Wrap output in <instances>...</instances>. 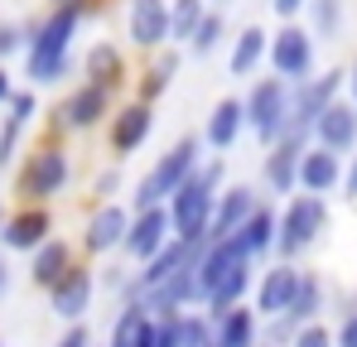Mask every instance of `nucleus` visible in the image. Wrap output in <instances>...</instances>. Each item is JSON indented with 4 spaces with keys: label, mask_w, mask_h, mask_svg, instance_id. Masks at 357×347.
<instances>
[{
    "label": "nucleus",
    "mask_w": 357,
    "mask_h": 347,
    "mask_svg": "<svg viewBox=\"0 0 357 347\" xmlns=\"http://www.w3.org/2000/svg\"><path fill=\"white\" fill-rule=\"evenodd\" d=\"M213 343L218 347H256L261 343V314H256V304L251 309L232 304L227 314H218L213 318Z\"/></svg>",
    "instance_id": "25"
},
{
    "label": "nucleus",
    "mask_w": 357,
    "mask_h": 347,
    "mask_svg": "<svg viewBox=\"0 0 357 347\" xmlns=\"http://www.w3.org/2000/svg\"><path fill=\"white\" fill-rule=\"evenodd\" d=\"M343 198L357 203V155H348V169H343Z\"/></svg>",
    "instance_id": "41"
},
{
    "label": "nucleus",
    "mask_w": 357,
    "mask_h": 347,
    "mask_svg": "<svg viewBox=\"0 0 357 347\" xmlns=\"http://www.w3.org/2000/svg\"><path fill=\"white\" fill-rule=\"evenodd\" d=\"M155 333H160V323L150 318V309L140 299H121V314L112 318L107 347H155Z\"/></svg>",
    "instance_id": "24"
},
{
    "label": "nucleus",
    "mask_w": 357,
    "mask_h": 347,
    "mask_svg": "<svg viewBox=\"0 0 357 347\" xmlns=\"http://www.w3.org/2000/svg\"><path fill=\"white\" fill-rule=\"evenodd\" d=\"M97 299V270L87 261H77L59 285L49 289V314L63 318V323H87V309Z\"/></svg>",
    "instance_id": "14"
},
{
    "label": "nucleus",
    "mask_w": 357,
    "mask_h": 347,
    "mask_svg": "<svg viewBox=\"0 0 357 347\" xmlns=\"http://www.w3.org/2000/svg\"><path fill=\"white\" fill-rule=\"evenodd\" d=\"M338 97H348V68H324L290 87V130H304L314 140V121L328 111Z\"/></svg>",
    "instance_id": "7"
},
{
    "label": "nucleus",
    "mask_w": 357,
    "mask_h": 347,
    "mask_svg": "<svg viewBox=\"0 0 357 347\" xmlns=\"http://www.w3.org/2000/svg\"><path fill=\"white\" fill-rule=\"evenodd\" d=\"M208 10H213L208 0H169V24H174V44L178 49H188V39L198 34V24H203Z\"/></svg>",
    "instance_id": "29"
},
{
    "label": "nucleus",
    "mask_w": 357,
    "mask_h": 347,
    "mask_svg": "<svg viewBox=\"0 0 357 347\" xmlns=\"http://www.w3.org/2000/svg\"><path fill=\"white\" fill-rule=\"evenodd\" d=\"M222 39H227V10H218V5H213V10L203 15L198 34L188 39V54H193V58H208V54H218V49H222Z\"/></svg>",
    "instance_id": "30"
},
{
    "label": "nucleus",
    "mask_w": 357,
    "mask_h": 347,
    "mask_svg": "<svg viewBox=\"0 0 357 347\" xmlns=\"http://www.w3.org/2000/svg\"><path fill=\"white\" fill-rule=\"evenodd\" d=\"M319 314H324V280H319L314 270H304L299 294H295V304H290V318L304 328V323H319Z\"/></svg>",
    "instance_id": "31"
},
{
    "label": "nucleus",
    "mask_w": 357,
    "mask_h": 347,
    "mask_svg": "<svg viewBox=\"0 0 357 347\" xmlns=\"http://www.w3.org/2000/svg\"><path fill=\"white\" fill-rule=\"evenodd\" d=\"M348 97L357 102V58H353V68H348Z\"/></svg>",
    "instance_id": "43"
},
{
    "label": "nucleus",
    "mask_w": 357,
    "mask_h": 347,
    "mask_svg": "<svg viewBox=\"0 0 357 347\" xmlns=\"http://www.w3.org/2000/svg\"><path fill=\"white\" fill-rule=\"evenodd\" d=\"M261 203H266V198H261L251 183H227V188L218 193V213H213V231H208V236H213V241H218V236H237L241 222H246Z\"/></svg>",
    "instance_id": "23"
},
{
    "label": "nucleus",
    "mask_w": 357,
    "mask_h": 347,
    "mask_svg": "<svg viewBox=\"0 0 357 347\" xmlns=\"http://www.w3.org/2000/svg\"><path fill=\"white\" fill-rule=\"evenodd\" d=\"M5 217H10V213H5V203H0V236H5Z\"/></svg>",
    "instance_id": "44"
},
{
    "label": "nucleus",
    "mask_w": 357,
    "mask_h": 347,
    "mask_svg": "<svg viewBox=\"0 0 357 347\" xmlns=\"http://www.w3.org/2000/svg\"><path fill=\"white\" fill-rule=\"evenodd\" d=\"M309 29H314V39L324 44V39H338L343 34V20H348V5L343 0H309Z\"/></svg>",
    "instance_id": "28"
},
{
    "label": "nucleus",
    "mask_w": 357,
    "mask_h": 347,
    "mask_svg": "<svg viewBox=\"0 0 357 347\" xmlns=\"http://www.w3.org/2000/svg\"><path fill=\"white\" fill-rule=\"evenodd\" d=\"M54 347H92V328H87V323H68Z\"/></svg>",
    "instance_id": "38"
},
{
    "label": "nucleus",
    "mask_w": 357,
    "mask_h": 347,
    "mask_svg": "<svg viewBox=\"0 0 357 347\" xmlns=\"http://www.w3.org/2000/svg\"><path fill=\"white\" fill-rule=\"evenodd\" d=\"M49 5H77V0H49Z\"/></svg>",
    "instance_id": "46"
},
{
    "label": "nucleus",
    "mask_w": 357,
    "mask_h": 347,
    "mask_svg": "<svg viewBox=\"0 0 357 347\" xmlns=\"http://www.w3.org/2000/svg\"><path fill=\"white\" fill-rule=\"evenodd\" d=\"M10 285H15V270H10V261H5V256H0V299H5V294H10Z\"/></svg>",
    "instance_id": "42"
},
{
    "label": "nucleus",
    "mask_w": 357,
    "mask_h": 347,
    "mask_svg": "<svg viewBox=\"0 0 357 347\" xmlns=\"http://www.w3.org/2000/svg\"><path fill=\"white\" fill-rule=\"evenodd\" d=\"M116 188H121V169H102L92 178V198L97 203H116Z\"/></svg>",
    "instance_id": "36"
},
{
    "label": "nucleus",
    "mask_w": 357,
    "mask_h": 347,
    "mask_svg": "<svg viewBox=\"0 0 357 347\" xmlns=\"http://www.w3.org/2000/svg\"><path fill=\"white\" fill-rule=\"evenodd\" d=\"M68 183H73V155H68V145L63 140H39L24 155L20 174H15V198L20 203H54V198L68 193Z\"/></svg>",
    "instance_id": "4"
},
{
    "label": "nucleus",
    "mask_w": 357,
    "mask_h": 347,
    "mask_svg": "<svg viewBox=\"0 0 357 347\" xmlns=\"http://www.w3.org/2000/svg\"><path fill=\"white\" fill-rule=\"evenodd\" d=\"M92 15V0H77V5H49L39 20H29V44H24V82L29 87H59L63 77L73 72V44L82 34Z\"/></svg>",
    "instance_id": "1"
},
{
    "label": "nucleus",
    "mask_w": 357,
    "mask_h": 347,
    "mask_svg": "<svg viewBox=\"0 0 357 347\" xmlns=\"http://www.w3.org/2000/svg\"><path fill=\"white\" fill-rule=\"evenodd\" d=\"M150 130H155V107L150 102H121L112 121H107V145H112V155L126 160V155H135L145 140H150Z\"/></svg>",
    "instance_id": "15"
},
{
    "label": "nucleus",
    "mask_w": 357,
    "mask_h": 347,
    "mask_svg": "<svg viewBox=\"0 0 357 347\" xmlns=\"http://www.w3.org/2000/svg\"><path fill=\"white\" fill-rule=\"evenodd\" d=\"M73 265H77V246H73L68 236H49V241H44V246L29 256V285L49 294V289L59 285Z\"/></svg>",
    "instance_id": "22"
},
{
    "label": "nucleus",
    "mask_w": 357,
    "mask_h": 347,
    "mask_svg": "<svg viewBox=\"0 0 357 347\" xmlns=\"http://www.w3.org/2000/svg\"><path fill=\"white\" fill-rule=\"evenodd\" d=\"M266 63H271V72L285 77L290 87L304 82V77H314V72H319V68H314V63H319V39H314V29L299 24V20L280 24V29L271 34V54H266Z\"/></svg>",
    "instance_id": "8"
},
{
    "label": "nucleus",
    "mask_w": 357,
    "mask_h": 347,
    "mask_svg": "<svg viewBox=\"0 0 357 347\" xmlns=\"http://www.w3.org/2000/svg\"><path fill=\"white\" fill-rule=\"evenodd\" d=\"M169 241H174V217H169V203H165V208H145V213L130 217V231H126V246L121 251H126V261L145 265Z\"/></svg>",
    "instance_id": "16"
},
{
    "label": "nucleus",
    "mask_w": 357,
    "mask_h": 347,
    "mask_svg": "<svg viewBox=\"0 0 357 347\" xmlns=\"http://www.w3.org/2000/svg\"><path fill=\"white\" fill-rule=\"evenodd\" d=\"M314 145H324L333 155H357V102L353 97H338L314 121Z\"/></svg>",
    "instance_id": "20"
},
{
    "label": "nucleus",
    "mask_w": 357,
    "mask_h": 347,
    "mask_svg": "<svg viewBox=\"0 0 357 347\" xmlns=\"http://www.w3.org/2000/svg\"><path fill=\"white\" fill-rule=\"evenodd\" d=\"M203 135H178L174 145L150 164V174L135 183V193H130V213H145V208H165L169 198H174L178 188L198 174V164H203Z\"/></svg>",
    "instance_id": "3"
},
{
    "label": "nucleus",
    "mask_w": 357,
    "mask_h": 347,
    "mask_svg": "<svg viewBox=\"0 0 357 347\" xmlns=\"http://www.w3.org/2000/svg\"><path fill=\"white\" fill-rule=\"evenodd\" d=\"M0 347H5V338H0Z\"/></svg>",
    "instance_id": "48"
},
{
    "label": "nucleus",
    "mask_w": 357,
    "mask_h": 347,
    "mask_svg": "<svg viewBox=\"0 0 357 347\" xmlns=\"http://www.w3.org/2000/svg\"><path fill=\"white\" fill-rule=\"evenodd\" d=\"M24 135H29V125L0 116V169H15V164H20V145H24Z\"/></svg>",
    "instance_id": "33"
},
{
    "label": "nucleus",
    "mask_w": 357,
    "mask_h": 347,
    "mask_svg": "<svg viewBox=\"0 0 357 347\" xmlns=\"http://www.w3.org/2000/svg\"><path fill=\"white\" fill-rule=\"evenodd\" d=\"M299 280H304V270H299L295 261H275V265L256 280V314H261V318L290 314V304H295V294H299Z\"/></svg>",
    "instance_id": "18"
},
{
    "label": "nucleus",
    "mask_w": 357,
    "mask_h": 347,
    "mask_svg": "<svg viewBox=\"0 0 357 347\" xmlns=\"http://www.w3.org/2000/svg\"><path fill=\"white\" fill-rule=\"evenodd\" d=\"M241 135H251V125H246V102L241 97H222L208 121H203V145L213 150V155H227V150H237Z\"/></svg>",
    "instance_id": "19"
},
{
    "label": "nucleus",
    "mask_w": 357,
    "mask_h": 347,
    "mask_svg": "<svg viewBox=\"0 0 357 347\" xmlns=\"http://www.w3.org/2000/svg\"><path fill=\"white\" fill-rule=\"evenodd\" d=\"M343 169H348V155H333L324 145L309 140L304 160H299V193H338L343 188Z\"/></svg>",
    "instance_id": "21"
},
{
    "label": "nucleus",
    "mask_w": 357,
    "mask_h": 347,
    "mask_svg": "<svg viewBox=\"0 0 357 347\" xmlns=\"http://www.w3.org/2000/svg\"><path fill=\"white\" fill-rule=\"evenodd\" d=\"M241 102H246V125H251V135H256L261 150H271L275 140L290 135V82L285 77H275V72L256 77Z\"/></svg>",
    "instance_id": "6"
},
{
    "label": "nucleus",
    "mask_w": 357,
    "mask_h": 347,
    "mask_svg": "<svg viewBox=\"0 0 357 347\" xmlns=\"http://www.w3.org/2000/svg\"><path fill=\"white\" fill-rule=\"evenodd\" d=\"M130 203H97L82 222V256H112L126 246V231H130Z\"/></svg>",
    "instance_id": "12"
},
{
    "label": "nucleus",
    "mask_w": 357,
    "mask_h": 347,
    "mask_svg": "<svg viewBox=\"0 0 357 347\" xmlns=\"http://www.w3.org/2000/svg\"><path fill=\"white\" fill-rule=\"evenodd\" d=\"M208 5H218V10H227V5H232V0H208Z\"/></svg>",
    "instance_id": "45"
},
{
    "label": "nucleus",
    "mask_w": 357,
    "mask_h": 347,
    "mask_svg": "<svg viewBox=\"0 0 357 347\" xmlns=\"http://www.w3.org/2000/svg\"><path fill=\"white\" fill-rule=\"evenodd\" d=\"M49 236H54V208H49V203H20V208H10V217H5L0 246L15 251V256H34Z\"/></svg>",
    "instance_id": "13"
},
{
    "label": "nucleus",
    "mask_w": 357,
    "mask_h": 347,
    "mask_svg": "<svg viewBox=\"0 0 357 347\" xmlns=\"http://www.w3.org/2000/svg\"><path fill=\"white\" fill-rule=\"evenodd\" d=\"M266 54H271V29L241 24L232 49H227V72H232V77H256V68L266 63Z\"/></svg>",
    "instance_id": "26"
},
{
    "label": "nucleus",
    "mask_w": 357,
    "mask_h": 347,
    "mask_svg": "<svg viewBox=\"0 0 357 347\" xmlns=\"http://www.w3.org/2000/svg\"><path fill=\"white\" fill-rule=\"evenodd\" d=\"M174 338H178V347H218L213 343V318H208V309H183L174 318Z\"/></svg>",
    "instance_id": "32"
},
{
    "label": "nucleus",
    "mask_w": 357,
    "mask_h": 347,
    "mask_svg": "<svg viewBox=\"0 0 357 347\" xmlns=\"http://www.w3.org/2000/svg\"><path fill=\"white\" fill-rule=\"evenodd\" d=\"M126 44L140 54H160L174 44L169 0H126Z\"/></svg>",
    "instance_id": "11"
},
{
    "label": "nucleus",
    "mask_w": 357,
    "mask_h": 347,
    "mask_svg": "<svg viewBox=\"0 0 357 347\" xmlns=\"http://www.w3.org/2000/svg\"><path fill=\"white\" fill-rule=\"evenodd\" d=\"M271 5V15L280 20V24H290V20H299L304 10H309V0H266Z\"/></svg>",
    "instance_id": "37"
},
{
    "label": "nucleus",
    "mask_w": 357,
    "mask_h": 347,
    "mask_svg": "<svg viewBox=\"0 0 357 347\" xmlns=\"http://www.w3.org/2000/svg\"><path fill=\"white\" fill-rule=\"evenodd\" d=\"M328 231V198L324 193H295L280 203V231H275V261H299L314 251V241Z\"/></svg>",
    "instance_id": "5"
},
{
    "label": "nucleus",
    "mask_w": 357,
    "mask_h": 347,
    "mask_svg": "<svg viewBox=\"0 0 357 347\" xmlns=\"http://www.w3.org/2000/svg\"><path fill=\"white\" fill-rule=\"evenodd\" d=\"M112 111H116V97H112L107 87L77 82L59 102V111H54V140H59V135H87V130H97V125H107Z\"/></svg>",
    "instance_id": "9"
},
{
    "label": "nucleus",
    "mask_w": 357,
    "mask_h": 347,
    "mask_svg": "<svg viewBox=\"0 0 357 347\" xmlns=\"http://www.w3.org/2000/svg\"><path fill=\"white\" fill-rule=\"evenodd\" d=\"M333 343H338V347H357V309L343 314V323L333 328Z\"/></svg>",
    "instance_id": "39"
},
{
    "label": "nucleus",
    "mask_w": 357,
    "mask_h": 347,
    "mask_svg": "<svg viewBox=\"0 0 357 347\" xmlns=\"http://www.w3.org/2000/svg\"><path fill=\"white\" fill-rule=\"evenodd\" d=\"M222 188H227V164H222V155H213V160H203L198 174L169 198L174 236L208 246V241H213L208 231H213V213H218V193H222Z\"/></svg>",
    "instance_id": "2"
},
{
    "label": "nucleus",
    "mask_w": 357,
    "mask_h": 347,
    "mask_svg": "<svg viewBox=\"0 0 357 347\" xmlns=\"http://www.w3.org/2000/svg\"><path fill=\"white\" fill-rule=\"evenodd\" d=\"M24 44H29V29L15 24V20H0V63H10L15 54H24Z\"/></svg>",
    "instance_id": "34"
},
{
    "label": "nucleus",
    "mask_w": 357,
    "mask_h": 347,
    "mask_svg": "<svg viewBox=\"0 0 357 347\" xmlns=\"http://www.w3.org/2000/svg\"><path fill=\"white\" fill-rule=\"evenodd\" d=\"M275 231H280V213H275V203H261V208L241 222L237 236H241V246L261 261V256H271V251H275Z\"/></svg>",
    "instance_id": "27"
},
{
    "label": "nucleus",
    "mask_w": 357,
    "mask_h": 347,
    "mask_svg": "<svg viewBox=\"0 0 357 347\" xmlns=\"http://www.w3.org/2000/svg\"><path fill=\"white\" fill-rule=\"evenodd\" d=\"M256 347H271V343H256Z\"/></svg>",
    "instance_id": "47"
},
{
    "label": "nucleus",
    "mask_w": 357,
    "mask_h": 347,
    "mask_svg": "<svg viewBox=\"0 0 357 347\" xmlns=\"http://www.w3.org/2000/svg\"><path fill=\"white\" fill-rule=\"evenodd\" d=\"M304 150H309V135L304 130H290L285 140H275L266 155H261V188H266V198L275 203H285V198H295L299 193V160H304Z\"/></svg>",
    "instance_id": "10"
},
{
    "label": "nucleus",
    "mask_w": 357,
    "mask_h": 347,
    "mask_svg": "<svg viewBox=\"0 0 357 347\" xmlns=\"http://www.w3.org/2000/svg\"><path fill=\"white\" fill-rule=\"evenodd\" d=\"M290 347H338V343H333V333H328L324 323H304Z\"/></svg>",
    "instance_id": "35"
},
{
    "label": "nucleus",
    "mask_w": 357,
    "mask_h": 347,
    "mask_svg": "<svg viewBox=\"0 0 357 347\" xmlns=\"http://www.w3.org/2000/svg\"><path fill=\"white\" fill-rule=\"evenodd\" d=\"M15 92H20V77L10 72V63H0V111L15 102Z\"/></svg>",
    "instance_id": "40"
},
{
    "label": "nucleus",
    "mask_w": 357,
    "mask_h": 347,
    "mask_svg": "<svg viewBox=\"0 0 357 347\" xmlns=\"http://www.w3.org/2000/svg\"><path fill=\"white\" fill-rule=\"evenodd\" d=\"M82 82H97V87H107L112 97L126 92L130 63H126V49H121L116 39H97V44L82 49Z\"/></svg>",
    "instance_id": "17"
}]
</instances>
